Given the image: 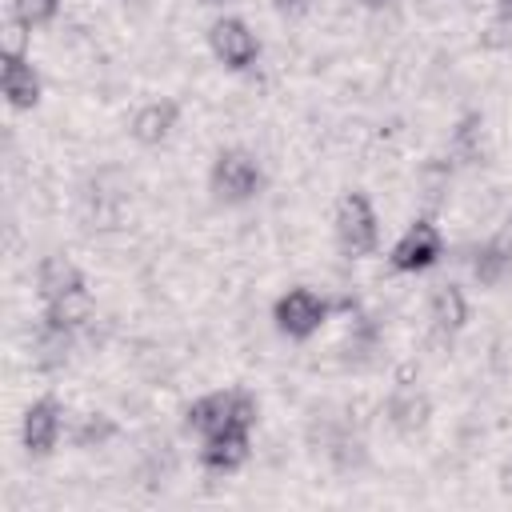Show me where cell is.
Listing matches in <instances>:
<instances>
[{"instance_id": "obj_1", "label": "cell", "mask_w": 512, "mask_h": 512, "mask_svg": "<svg viewBox=\"0 0 512 512\" xmlns=\"http://www.w3.org/2000/svg\"><path fill=\"white\" fill-rule=\"evenodd\" d=\"M376 236H380V224H376V212L364 196H344L340 208H336V240H340V252L344 256H364L376 248Z\"/></svg>"}, {"instance_id": "obj_2", "label": "cell", "mask_w": 512, "mask_h": 512, "mask_svg": "<svg viewBox=\"0 0 512 512\" xmlns=\"http://www.w3.org/2000/svg\"><path fill=\"white\" fill-rule=\"evenodd\" d=\"M256 188H260V164L248 152L232 148V152L216 156V164H212V192L220 200H248Z\"/></svg>"}, {"instance_id": "obj_3", "label": "cell", "mask_w": 512, "mask_h": 512, "mask_svg": "<svg viewBox=\"0 0 512 512\" xmlns=\"http://www.w3.org/2000/svg\"><path fill=\"white\" fill-rule=\"evenodd\" d=\"M324 316H328V300L316 296L312 288H292L288 296L276 300V324H280V332H288L296 340L312 336L324 324Z\"/></svg>"}, {"instance_id": "obj_4", "label": "cell", "mask_w": 512, "mask_h": 512, "mask_svg": "<svg viewBox=\"0 0 512 512\" xmlns=\"http://www.w3.org/2000/svg\"><path fill=\"white\" fill-rule=\"evenodd\" d=\"M440 248H444V244H440L436 224L416 220V224L396 240V248H392V268H396V272H420V268L436 264Z\"/></svg>"}, {"instance_id": "obj_5", "label": "cell", "mask_w": 512, "mask_h": 512, "mask_svg": "<svg viewBox=\"0 0 512 512\" xmlns=\"http://www.w3.org/2000/svg\"><path fill=\"white\" fill-rule=\"evenodd\" d=\"M208 40H212V52H216L228 68H248V64L256 60V52H260L256 36H252V32H248V24H244V20H236V16L216 20V24H212V32H208Z\"/></svg>"}, {"instance_id": "obj_6", "label": "cell", "mask_w": 512, "mask_h": 512, "mask_svg": "<svg viewBox=\"0 0 512 512\" xmlns=\"http://www.w3.org/2000/svg\"><path fill=\"white\" fill-rule=\"evenodd\" d=\"M188 428L204 440L236 428V392H208L188 408Z\"/></svg>"}, {"instance_id": "obj_7", "label": "cell", "mask_w": 512, "mask_h": 512, "mask_svg": "<svg viewBox=\"0 0 512 512\" xmlns=\"http://www.w3.org/2000/svg\"><path fill=\"white\" fill-rule=\"evenodd\" d=\"M56 436H60V404L56 400H36L24 412V448L32 456H44V452H52Z\"/></svg>"}, {"instance_id": "obj_8", "label": "cell", "mask_w": 512, "mask_h": 512, "mask_svg": "<svg viewBox=\"0 0 512 512\" xmlns=\"http://www.w3.org/2000/svg\"><path fill=\"white\" fill-rule=\"evenodd\" d=\"M0 88H4V96H8L12 108H32L40 100V76L32 72V64L24 56H4Z\"/></svg>"}, {"instance_id": "obj_9", "label": "cell", "mask_w": 512, "mask_h": 512, "mask_svg": "<svg viewBox=\"0 0 512 512\" xmlns=\"http://www.w3.org/2000/svg\"><path fill=\"white\" fill-rule=\"evenodd\" d=\"M200 460H204L212 472H232V468H240V464L248 460V432H244V428H228V432L204 440Z\"/></svg>"}, {"instance_id": "obj_10", "label": "cell", "mask_w": 512, "mask_h": 512, "mask_svg": "<svg viewBox=\"0 0 512 512\" xmlns=\"http://www.w3.org/2000/svg\"><path fill=\"white\" fill-rule=\"evenodd\" d=\"M36 284H40V296H44V300H60V296H68V292H80V288H84V276H80V268H76L68 256H48V260L40 264Z\"/></svg>"}, {"instance_id": "obj_11", "label": "cell", "mask_w": 512, "mask_h": 512, "mask_svg": "<svg viewBox=\"0 0 512 512\" xmlns=\"http://www.w3.org/2000/svg\"><path fill=\"white\" fill-rule=\"evenodd\" d=\"M172 124H176V104H172V100H152V104H144V108L136 112L132 136H136L140 144H160V140L172 132Z\"/></svg>"}, {"instance_id": "obj_12", "label": "cell", "mask_w": 512, "mask_h": 512, "mask_svg": "<svg viewBox=\"0 0 512 512\" xmlns=\"http://www.w3.org/2000/svg\"><path fill=\"white\" fill-rule=\"evenodd\" d=\"M464 320H468L464 292H460V288H452V284L436 288V296H432V324H436V332L452 336L456 328H464Z\"/></svg>"}, {"instance_id": "obj_13", "label": "cell", "mask_w": 512, "mask_h": 512, "mask_svg": "<svg viewBox=\"0 0 512 512\" xmlns=\"http://www.w3.org/2000/svg\"><path fill=\"white\" fill-rule=\"evenodd\" d=\"M508 268H512V248L504 240H488L472 256V272H476L480 284H500L508 276Z\"/></svg>"}, {"instance_id": "obj_14", "label": "cell", "mask_w": 512, "mask_h": 512, "mask_svg": "<svg viewBox=\"0 0 512 512\" xmlns=\"http://www.w3.org/2000/svg\"><path fill=\"white\" fill-rule=\"evenodd\" d=\"M92 316V300H88V292L80 288V292H68V296H60V300H48V312H44V324H52V328H80L84 320Z\"/></svg>"}, {"instance_id": "obj_15", "label": "cell", "mask_w": 512, "mask_h": 512, "mask_svg": "<svg viewBox=\"0 0 512 512\" xmlns=\"http://www.w3.org/2000/svg\"><path fill=\"white\" fill-rule=\"evenodd\" d=\"M388 416H392V424L396 428H420L424 424V416H428V400L416 392V388H396L392 392V400H388Z\"/></svg>"}, {"instance_id": "obj_16", "label": "cell", "mask_w": 512, "mask_h": 512, "mask_svg": "<svg viewBox=\"0 0 512 512\" xmlns=\"http://www.w3.org/2000/svg\"><path fill=\"white\" fill-rule=\"evenodd\" d=\"M56 8H60V0H12V20H20L32 32V28L48 24L56 16Z\"/></svg>"}, {"instance_id": "obj_17", "label": "cell", "mask_w": 512, "mask_h": 512, "mask_svg": "<svg viewBox=\"0 0 512 512\" xmlns=\"http://www.w3.org/2000/svg\"><path fill=\"white\" fill-rule=\"evenodd\" d=\"M112 432H116V424L108 420V416H88L80 428H76V444L80 448H96V444H104V440H112Z\"/></svg>"}, {"instance_id": "obj_18", "label": "cell", "mask_w": 512, "mask_h": 512, "mask_svg": "<svg viewBox=\"0 0 512 512\" xmlns=\"http://www.w3.org/2000/svg\"><path fill=\"white\" fill-rule=\"evenodd\" d=\"M24 24L20 20H12L8 28H4V56H24Z\"/></svg>"}, {"instance_id": "obj_19", "label": "cell", "mask_w": 512, "mask_h": 512, "mask_svg": "<svg viewBox=\"0 0 512 512\" xmlns=\"http://www.w3.org/2000/svg\"><path fill=\"white\" fill-rule=\"evenodd\" d=\"M276 8H280V12H300L304 0H276Z\"/></svg>"}, {"instance_id": "obj_20", "label": "cell", "mask_w": 512, "mask_h": 512, "mask_svg": "<svg viewBox=\"0 0 512 512\" xmlns=\"http://www.w3.org/2000/svg\"><path fill=\"white\" fill-rule=\"evenodd\" d=\"M360 4H364V8H388L392 0H360Z\"/></svg>"}, {"instance_id": "obj_21", "label": "cell", "mask_w": 512, "mask_h": 512, "mask_svg": "<svg viewBox=\"0 0 512 512\" xmlns=\"http://www.w3.org/2000/svg\"><path fill=\"white\" fill-rule=\"evenodd\" d=\"M500 12H512V0H500Z\"/></svg>"}, {"instance_id": "obj_22", "label": "cell", "mask_w": 512, "mask_h": 512, "mask_svg": "<svg viewBox=\"0 0 512 512\" xmlns=\"http://www.w3.org/2000/svg\"><path fill=\"white\" fill-rule=\"evenodd\" d=\"M504 476H508V488H512V468H508V472H504Z\"/></svg>"}, {"instance_id": "obj_23", "label": "cell", "mask_w": 512, "mask_h": 512, "mask_svg": "<svg viewBox=\"0 0 512 512\" xmlns=\"http://www.w3.org/2000/svg\"><path fill=\"white\" fill-rule=\"evenodd\" d=\"M204 4H220V0H204Z\"/></svg>"}]
</instances>
